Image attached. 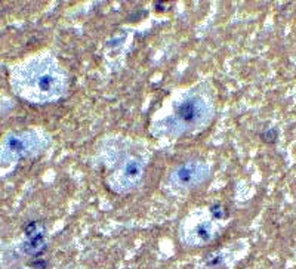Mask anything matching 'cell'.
<instances>
[{"label":"cell","instance_id":"6da1fadb","mask_svg":"<svg viewBox=\"0 0 296 269\" xmlns=\"http://www.w3.org/2000/svg\"><path fill=\"white\" fill-rule=\"evenodd\" d=\"M204 109L200 99H188L177 108V120L184 126H194L204 117Z\"/></svg>","mask_w":296,"mask_h":269},{"label":"cell","instance_id":"7a4b0ae2","mask_svg":"<svg viewBox=\"0 0 296 269\" xmlns=\"http://www.w3.org/2000/svg\"><path fill=\"white\" fill-rule=\"evenodd\" d=\"M59 86L61 83L58 82V76L52 70H43L34 77V88L39 95H43V96L55 95V92L59 89Z\"/></svg>","mask_w":296,"mask_h":269},{"label":"cell","instance_id":"3957f363","mask_svg":"<svg viewBox=\"0 0 296 269\" xmlns=\"http://www.w3.org/2000/svg\"><path fill=\"white\" fill-rule=\"evenodd\" d=\"M203 176H204V167H200L197 163L182 164L175 172V180L178 183L184 185V186H190V185L197 183L201 180Z\"/></svg>","mask_w":296,"mask_h":269},{"label":"cell","instance_id":"277c9868","mask_svg":"<svg viewBox=\"0 0 296 269\" xmlns=\"http://www.w3.org/2000/svg\"><path fill=\"white\" fill-rule=\"evenodd\" d=\"M46 247V241H45V235L39 234V235H33V237H27V240L22 244V250L30 255V256H36L40 255Z\"/></svg>","mask_w":296,"mask_h":269},{"label":"cell","instance_id":"5b68a950","mask_svg":"<svg viewBox=\"0 0 296 269\" xmlns=\"http://www.w3.org/2000/svg\"><path fill=\"white\" fill-rule=\"evenodd\" d=\"M7 148H9L13 154H22V153L27 150V145H25V142H24L21 138L10 136V138L7 139Z\"/></svg>","mask_w":296,"mask_h":269}]
</instances>
